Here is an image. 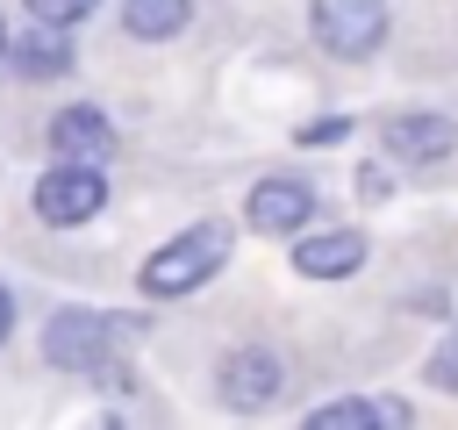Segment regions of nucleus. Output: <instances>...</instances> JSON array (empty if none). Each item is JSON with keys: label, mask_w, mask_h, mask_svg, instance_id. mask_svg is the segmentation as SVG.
Wrapping results in <instances>:
<instances>
[{"label": "nucleus", "mask_w": 458, "mask_h": 430, "mask_svg": "<svg viewBox=\"0 0 458 430\" xmlns=\"http://www.w3.org/2000/svg\"><path fill=\"white\" fill-rule=\"evenodd\" d=\"M229 222H193V229H179L172 244H157L150 258H143V294H157V301H179V294H193V287H208L222 265H229Z\"/></svg>", "instance_id": "1"}, {"label": "nucleus", "mask_w": 458, "mask_h": 430, "mask_svg": "<svg viewBox=\"0 0 458 430\" xmlns=\"http://www.w3.org/2000/svg\"><path fill=\"white\" fill-rule=\"evenodd\" d=\"M143 322L136 315H107V308H57L50 330H43V358L64 366V373H93L114 344H129Z\"/></svg>", "instance_id": "2"}, {"label": "nucleus", "mask_w": 458, "mask_h": 430, "mask_svg": "<svg viewBox=\"0 0 458 430\" xmlns=\"http://www.w3.org/2000/svg\"><path fill=\"white\" fill-rule=\"evenodd\" d=\"M386 0H308V29H315V43L329 50V57H372L379 43H386Z\"/></svg>", "instance_id": "3"}, {"label": "nucleus", "mask_w": 458, "mask_h": 430, "mask_svg": "<svg viewBox=\"0 0 458 430\" xmlns=\"http://www.w3.org/2000/svg\"><path fill=\"white\" fill-rule=\"evenodd\" d=\"M107 208V172L100 165H79V158H57L43 179H36V215L50 229H79Z\"/></svg>", "instance_id": "4"}, {"label": "nucleus", "mask_w": 458, "mask_h": 430, "mask_svg": "<svg viewBox=\"0 0 458 430\" xmlns=\"http://www.w3.org/2000/svg\"><path fill=\"white\" fill-rule=\"evenodd\" d=\"M379 143H386L394 165H437V158L458 150V122L437 115V108H408V115H386L379 122Z\"/></svg>", "instance_id": "5"}, {"label": "nucleus", "mask_w": 458, "mask_h": 430, "mask_svg": "<svg viewBox=\"0 0 458 430\" xmlns=\"http://www.w3.org/2000/svg\"><path fill=\"white\" fill-rule=\"evenodd\" d=\"M243 215H250L258 236H293V229H308V215H315V186L293 179V172H272V179H258V186L243 194Z\"/></svg>", "instance_id": "6"}, {"label": "nucleus", "mask_w": 458, "mask_h": 430, "mask_svg": "<svg viewBox=\"0 0 458 430\" xmlns=\"http://www.w3.org/2000/svg\"><path fill=\"white\" fill-rule=\"evenodd\" d=\"M215 387H222V401H229V408H265V401L286 387V366H279V351L243 344V351H229V358H222Z\"/></svg>", "instance_id": "7"}, {"label": "nucleus", "mask_w": 458, "mask_h": 430, "mask_svg": "<svg viewBox=\"0 0 458 430\" xmlns=\"http://www.w3.org/2000/svg\"><path fill=\"white\" fill-rule=\"evenodd\" d=\"M365 265V229H308L293 244V272L301 280H351Z\"/></svg>", "instance_id": "8"}, {"label": "nucleus", "mask_w": 458, "mask_h": 430, "mask_svg": "<svg viewBox=\"0 0 458 430\" xmlns=\"http://www.w3.org/2000/svg\"><path fill=\"white\" fill-rule=\"evenodd\" d=\"M50 150L79 158V165H107L114 158V122L100 108H57L50 115Z\"/></svg>", "instance_id": "9"}, {"label": "nucleus", "mask_w": 458, "mask_h": 430, "mask_svg": "<svg viewBox=\"0 0 458 430\" xmlns=\"http://www.w3.org/2000/svg\"><path fill=\"white\" fill-rule=\"evenodd\" d=\"M415 408L408 401H372V394H344V401H322V408H308V430H365V423H386V430H401Z\"/></svg>", "instance_id": "10"}, {"label": "nucleus", "mask_w": 458, "mask_h": 430, "mask_svg": "<svg viewBox=\"0 0 458 430\" xmlns=\"http://www.w3.org/2000/svg\"><path fill=\"white\" fill-rule=\"evenodd\" d=\"M7 57H14L21 79H64V72H72V43H64L50 22H36L21 43H7Z\"/></svg>", "instance_id": "11"}, {"label": "nucleus", "mask_w": 458, "mask_h": 430, "mask_svg": "<svg viewBox=\"0 0 458 430\" xmlns=\"http://www.w3.org/2000/svg\"><path fill=\"white\" fill-rule=\"evenodd\" d=\"M186 14H193V0H122V29H129L136 43H165V36H179Z\"/></svg>", "instance_id": "12"}, {"label": "nucleus", "mask_w": 458, "mask_h": 430, "mask_svg": "<svg viewBox=\"0 0 458 430\" xmlns=\"http://www.w3.org/2000/svg\"><path fill=\"white\" fill-rule=\"evenodd\" d=\"M422 380H429V387H444V394H458V330L422 358Z\"/></svg>", "instance_id": "13"}, {"label": "nucleus", "mask_w": 458, "mask_h": 430, "mask_svg": "<svg viewBox=\"0 0 458 430\" xmlns=\"http://www.w3.org/2000/svg\"><path fill=\"white\" fill-rule=\"evenodd\" d=\"M100 0H29V14L36 22H50V29H72V22H86Z\"/></svg>", "instance_id": "14"}, {"label": "nucleus", "mask_w": 458, "mask_h": 430, "mask_svg": "<svg viewBox=\"0 0 458 430\" xmlns=\"http://www.w3.org/2000/svg\"><path fill=\"white\" fill-rule=\"evenodd\" d=\"M344 136H351V115H322L301 129V143H344Z\"/></svg>", "instance_id": "15"}, {"label": "nucleus", "mask_w": 458, "mask_h": 430, "mask_svg": "<svg viewBox=\"0 0 458 430\" xmlns=\"http://www.w3.org/2000/svg\"><path fill=\"white\" fill-rule=\"evenodd\" d=\"M7 330H14V301H7V287H0V344H7Z\"/></svg>", "instance_id": "16"}, {"label": "nucleus", "mask_w": 458, "mask_h": 430, "mask_svg": "<svg viewBox=\"0 0 458 430\" xmlns=\"http://www.w3.org/2000/svg\"><path fill=\"white\" fill-rule=\"evenodd\" d=\"M0 57H7V29H0Z\"/></svg>", "instance_id": "17"}]
</instances>
